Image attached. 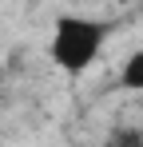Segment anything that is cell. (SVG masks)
Returning a JSON list of instances; mask_svg holds the SVG:
<instances>
[{
    "label": "cell",
    "mask_w": 143,
    "mask_h": 147,
    "mask_svg": "<svg viewBox=\"0 0 143 147\" xmlns=\"http://www.w3.org/2000/svg\"><path fill=\"white\" fill-rule=\"evenodd\" d=\"M107 44V24L92 20V16H60L52 24V40H48V56L60 72L84 76L99 60V52Z\"/></svg>",
    "instance_id": "cell-1"
},
{
    "label": "cell",
    "mask_w": 143,
    "mask_h": 147,
    "mask_svg": "<svg viewBox=\"0 0 143 147\" xmlns=\"http://www.w3.org/2000/svg\"><path fill=\"white\" fill-rule=\"evenodd\" d=\"M0 80H4V64H0Z\"/></svg>",
    "instance_id": "cell-4"
},
{
    "label": "cell",
    "mask_w": 143,
    "mask_h": 147,
    "mask_svg": "<svg viewBox=\"0 0 143 147\" xmlns=\"http://www.w3.org/2000/svg\"><path fill=\"white\" fill-rule=\"evenodd\" d=\"M107 147H123V143H115V139H111V143H107Z\"/></svg>",
    "instance_id": "cell-3"
},
{
    "label": "cell",
    "mask_w": 143,
    "mask_h": 147,
    "mask_svg": "<svg viewBox=\"0 0 143 147\" xmlns=\"http://www.w3.org/2000/svg\"><path fill=\"white\" fill-rule=\"evenodd\" d=\"M119 88H127V92H143V48L131 52V56L123 60V68H119Z\"/></svg>",
    "instance_id": "cell-2"
}]
</instances>
